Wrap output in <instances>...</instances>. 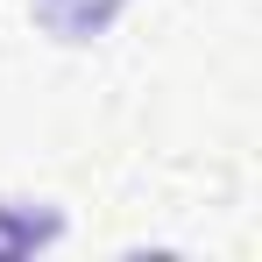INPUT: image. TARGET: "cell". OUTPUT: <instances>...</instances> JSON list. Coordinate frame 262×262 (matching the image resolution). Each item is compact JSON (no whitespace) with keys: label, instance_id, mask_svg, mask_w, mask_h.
<instances>
[{"label":"cell","instance_id":"1","mask_svg":"<svg viewBox=\"0 0 262 262\" xmlns=\"http://www.w3.org/2000/svg\"><path fill=\"white\" fill-rule=\"evenodd\" d=\"M121 7L128 0H29V14H36V29H43L50 43H99L114 21H121Z\"/></svg>","mask_w":262,"mask_h":262}]
</instances>
